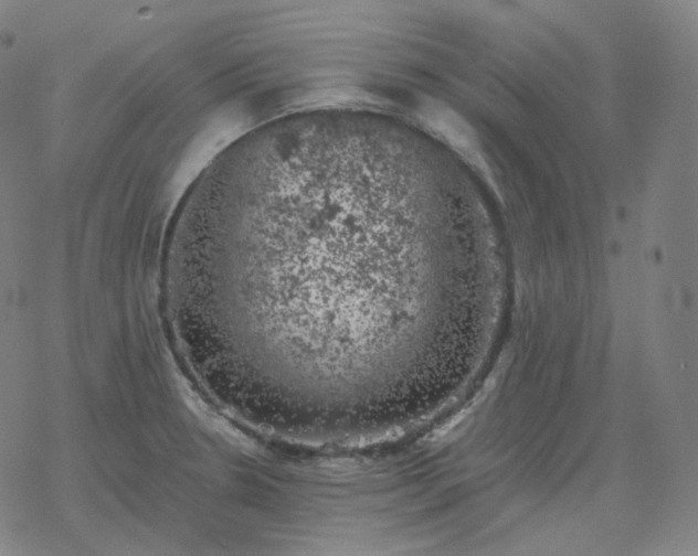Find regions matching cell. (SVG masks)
<instances>
[{"label": "cell", "mask_w": 698, "mask_h": 556, "mask_svg": "<svg viewBox=\"0 0 698 556\" xmlns=\"http://www.w3.org/2000/svg\"><path fill=\"white\" fill-rule=\"evenodd\" d=\"M372 189L345 180L271 186L229 213L208 259L211 297L287 314L317 295L343 303L390 302L419 287L399 258L389 207Z\"/></svg>", "instance_id": "6da1fadb"}]
</instances>
